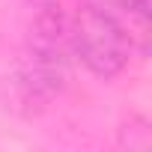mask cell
I'll use <instances>...</instances> for the list:
<instances>
[{
    "instance_id": "cell-1",
    "label": "cell",
    "mask_w": 152,
    "mask_h": 152,
    "mask_svg": "<svg viewBox=\"0 0 152 152\" xmlns=\"http://www.w3.org/2000/svg\"><path fill=\"white\" fill-rule=\"evenodd\" d=\"M69 30L57 0H36L30 33L18 60V90L27 104H45L66 81Z\"/></svg>"
},
{
    "instance_id": "cell-2",
    "label": "cell",
    "mask_w": 152,
    "mask_h": 152,
    "mask_svg": "<svg viewBox=\"0 0 152 152\" xmlns=\"http://www.w3.org/2000/svg\"><path fill=\"white\" fill-rule=\"evenodd\" d=\"M66 30L69 48L93 75L113 78L125 69L131 54V33L113 12L99 6L96 0H84Z\"/></svg>"
},
{
    "instance_id": "cell-3",
    "label": "cell",
    "mask_w": 152,
    "mask_h": 152,
    "mask_svg": "<svg viewBox=\"0 0 152 152\" xmlns=\"http://www.w3.org/2000/svg\"><path fill=\"white\" fill-rule=\"evenodd\" d=\"M99 6H104L107 12H113L122 24L137 21L140 27H146L149 21V0H96Z\"/></svg>"
}]
</instances>
